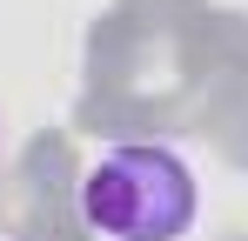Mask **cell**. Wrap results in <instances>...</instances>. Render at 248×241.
<instances>
[{"instance_id": "6da1fadb", "label": "cell", "mask_w": 248, "mask_h": 241, "mask_svg": "<svg viewBox=\"0 0 248 241\" xmlns=\"http://www.w3.org/2000/svg\"><path fill=\"white\" fill-rule=\"evenodd\" d=\"M81 214L101 241H181L202 214V181L174 148L127 141L81 174Z\"/></svg>"}]
</instances>
